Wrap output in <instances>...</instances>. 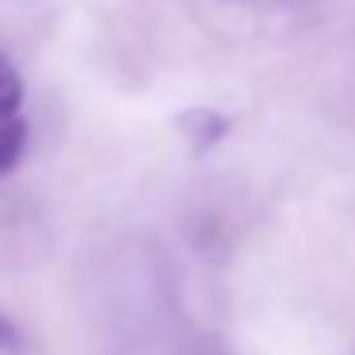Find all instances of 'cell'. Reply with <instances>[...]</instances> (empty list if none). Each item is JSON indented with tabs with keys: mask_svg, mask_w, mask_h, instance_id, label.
<instances>
[{
	"mask_svg": "<svg viewBox=\"0 0 355 355\" xmlns=\"http://www.w3.org/2000/svg\"><path fill=\"white\" fill-rule=\"evenodd\" d=\"M24 352H27V340L19 332V324L8 313H0V355H24Z\"/></svg>",
	"mask_w": 355,
	"mask_h": 355,
	"instance_id": "3957f363",
	"label": "cell"
},
{
	"mask_svg": "<svg viewBox=\"0 0 355 355\" xmlns=\"http://www.w3.org/2000/svg\"><path fill=\"white\" fill-rule=\"evenodd\" d=\"M19 107H24V77L8 62V54H0V123L19 119Z\"/></svg>",
	"mask_w": 355,
	"mask_h": 355,
	"instance_id": "7a4b0ae2",
	"label": "cell"
},
{
	"mask_svg": "<svg viewBox=\"0 0 355 355\" xmlns=\"http://www.w3.org/2000/svg\"><path fill=\"white\" fill-rule=\"evenodd\" d=\"M271 4H302V0H271Z\"/></svg>",
	"mask_w": 355,
	"mask_h": 355,
	"instance_id": "277c9868",
	"label": "cell"
},
{
	"mask_svg": "<svg viewBox=\"0 0 355 355\" xmlns=\"http://www.w3.org/2000/svg\"><path fill=\"white\" fill-rule=\"evenodd\" d=\"M27 149V123L24 119H4L0 123V176H8Z\"/></svg>",
	"mask_w": 355,
	"mask_h": 355,
	"instance_id": "6da1fadb",
	"label": "cell"
}]
</instances>
